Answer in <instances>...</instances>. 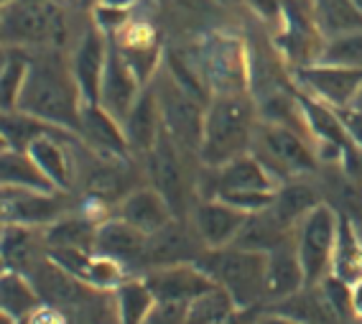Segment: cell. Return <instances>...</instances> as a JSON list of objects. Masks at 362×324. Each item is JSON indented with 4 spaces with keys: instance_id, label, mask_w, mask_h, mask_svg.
I'll return each instance as SVG.
<instances>
[{
    "instance_id": "obj_39",
    "label": "cell",
    "mask_w": 362,
    "mask_h": 324,
    "mask_svg": "<svg viewBox=\"0 0 362 324\" xmlns=\"http://www.w3.org/2000/svg\"><path fill=\"white\" fill-rule=\"evenodd\" d=\"M252 324H301L298 319H293L291 314H286V311H268L263 317H258Z\"/></svg>"
},
{
    "instance_id": "obj_34",
    "label": "cell",
    "mask_w": 362,
    "mask_h": 324,
    "mask_svg": "<svg viewBox=\"0 0 362 324\" xmlns=\"http://www.w3.org/2000/svg\"><path fill=\"white\" fill-rule=\"evenodd\" d=\"M317 62L349 66V69H362V28L360 31L339 33V36L327 39Z\"/></svg>"
},
{
    "instance_id": "obj_27",
    "label": "cell",
    "mask_w": 362,
    "mask_h": 324,
    "mask_svg": "<svg viewBox=\"0 0 362 324\" xmlns=\"http://www.w3.org/2000/svg\"><path fill=\"white\" fill-rule=\"evenodd\" d=\"M3 187L33 189V192H59L28 151L3 149Z\"/></svg>"
},
{
    "instance_id": "obj_2",
    "label": "cell",
    "mask_w": 362,
    "mask_h": 324,
    "mask_svg": "<svg viewBox=\"0 0 362 324\" xmlns=\"http://www.w3.org/2000/svg\"><path fill=\"white\" fill-rule=\"evenodd\" d=\"M258 110L245 92H217L207 103L204 138L199 158L207 169H217L252 149L258 133Z\"/></svg>"
},
{
    "instance_id": "obj_8",
    "label": "cell",
    "mask_w": 362,
    "mask_h": 324,
    "mask_svg": "<svg viewBox=\"0 0 362 324\" xmlns=\"http://www.w3.org/2000/svg\"><path fill=\"white\" fill-rule=\"evenodd\" d=\"M293 79H296L298 87H301L306 95L332 105L334 110H344V108H352L357 92H360L362 69H349V66L314 62V64L293 69Z\"/></svg>"
},
{
    "instance_id": "obj_14",
    "label": "cell",
    "mask_w": 362,
    "mask_h": 324,
    "mask_svg": "<svg viewBox=\"0 0 362 324\" xmlns=\"http://www.w3.org/2000/svg\"><path fill=\"white\" fill-rule=\"evenodd\" d=\"M146 284L151 286L156 301H171V304H192L197 296L214 289V281L202 271L199 263H176L146 271Z\"/></svg>"
},
{
    "instance_id": "obj_25",
    "label": "cell",
    "mask_w": 362,
    "mask_h": 324,
    "mask_svg": "<svg viewBox=\"0 0 362 324\" xmlns=\"http://www.w3.org/2000/svg\"><path fill=\"white\" fill-rule=\"evenodd\" d=\"M293 235H296V230H288L286 225H281L276 220V214L265 207L260 212L247 214L245 225L240 227L233 245L245 248V250H258V253H271L273 248H279L281 243L291 240Z\"/></svg>"
},
{
    "instance_id": "obj_17",
    "label": "cell",
    "mask_w": 362,
    "mask_h": 324,
    "mask_svg": "<svg viewBox=\"0 0 362 324\" xmlns=\"http://www.w3.org/2000/svg\"><path fill=\"white\" fill-rule=\"evenodd\" d=\"M79 138L87 143V149L98 154V158L128 161V156L133 154L128 146V138H125L123 123L100 105H84L82 108Z\"/></svg>"
},
{
    "instance_id": "obj_42",
    "label": "cell",
    "mask_w": 362,
    "mask_h": 324,
    "mask_svg": "<svg viewBox=\"0 0 362 324\" xmlns=\"http://www.w3.org/2000/svg\"><path fill=\"white\" fill-rule=\"evenodd\" d=\"M355 3H357V8H360V13H362V0H355Z\"/></svg>"
},
{
    "instance_id": "obj_18",
    "label": "cell",
    "mask_w": 362,
    "mask_h": 324,
    "mask_svg": "<svg viewBox=\"0 0 362 324\" xmlns=\"http://www.w3.org/2000/svg\"><path fill=\"white\" fill-rule=\"evenodd\" d=\"M265 263V301H286L306 289V273L296 250V238L273 248Z\"/></svg>"
},
{
    "instance_id": "obj_11",
    "label": "cell",
    "mask_w": 362,
    "mask_h": 324,
    "mask_svg": "<svg viewBox=\"0 0 362 324\" xmlns=\"http://www.w3.org/2000/svg\"><path fill=\"white\" fill-rule=\"evenodd\" d=\"M204 250L207 245L197 235L194 225L184 222L181 217H174L158 233L148 235V245H146L141 266L151 271V268L176 266V263H197Z\"/></svg>"
},
{
    "instance_id": "obj_37",
    "label": "cell",
    "mask_w": 362,
    "mask_h": 324,
    "mask_svg": "<svg viewBox=\"0 0 362 324\" xmlns=\"http://www.w3.org/2000/svg\"><path fill=\"white\" fill-rule=\"evenodd\" d=\"M339 115H342V123L347 128L352 143L362 149V112L355 110V108H344V110H339Z\"/></svg>"
},
{
    "instance_id": "obj_20",
    "label": "cell",
    "mask_w": 362,
    "mask_h": 324,
    "mask_svg": "<svg viewBox=\"0 0 362 324\" xmlns=\"http://www.w3.org/2000/svg\"><path fill=\"white\" fill-rule=\"evenodd\" d=\"M148 245V235L141 233L138 227L125 222L123 217H110L98 225V235H95V253L107 255L112 260H120L125 268L128 266H141L143 253Z\"/></svg>"
},
{
    "instance_id": "obj_6",
    "label": "cell",
    "mask_w": 362,
    "mask_h": 324,
    "mask_svg": "<svg viewBox=\"0 0 362 324\" xmlns=\"http://www.w3.org/2000/svg\"><path fill=\"white\" fill-rule=\"evenodd\" d=\"M158 108H161L163 130L174 138L176 146L184 149L187 154L199 156L202 138H204V115H207V103L199 100L197 95L181 87L171 71L161 77V82L153 87Z\"/></svg>"
},
{
    "instance_id": "obj_10",
    "label": "cell",
    "mask_w": 362,
    "mask_h": 324,
    "mask_svg": "<svg viewBox=\"0 0 362 324\" xmlns=\"http://www.w3.org/2000/svg\"><path fill=\"white\" fill-rule=\"evenodd\" d=\"M184 154L187 151L179 149L176 141L168 136L166 130H163V136L158 138V143H156L153 149L146 154V169H148L151 187H156L166 197L171 209L176 212V217H181V207L187 204V197H189Z\"/></svg>"
},
{
    "instance_id": "obj_9",
    "label": "cell",
    "mask_w": 362,
    "mask_h": 324,
    "mask_svg": "<svg viewBox=\"0 0 362 324\" xmlns=\"http://www.w3.org/2000/svg\"><path fill=\"white\" fill-rule=\"evenodd\" d=\"M207 171L212 174V192L207 197H220V199L243 195H276V189L281 187L279 179L252 151Z\"/></svg>"
},
{
    "instance_id": "obj_3",
    "label": "cell",
    "mask_w": 362,
    "mask_h": 324,
    "mask_svg": "<svg viewBox=\"0 0 362 324\" xmlns=\"http://www.w3.org/2000/svg\"><path fill=\"white\" fill-rule=\"evenodd\" d=\"M217 286H222L240 311L265 301V263L268 255L238 245L209 248L197 260Z\"/></svg>"
},
{
    "instance_id": "obj_33",
    "label": "cell",
    "mask_w": 362,
    "mask_h": 324,
    "mask_svg": "<svg viewBox=\"0 0 362 324\" xmlns=\"http://www.w3.org/2000/svg\"><path fill=\"white\" fill-rule=\"evenodd\" d=\"M235 311L240 309L233 296L222 286H214L187 306V324H230Z\"/></svg>"
},
{
    "instance_id": "obj_1",
    "label": "cell",
    "mask_w": 362,
    "mask_h": 324,
    "mask_svg": "<svg viewBox=\"0 0 362 324\" xmlns=\"http://www.w3.org/2000/svg\"><path fill=\"white\" fill-rule=\"evenodd\" d=\"M82 108L84 98L71 74V66H66L52 49H31V69L18 95L16 110H23L79 136Z\"/></svg>"
},
{
    "instance_id": "obj_36",
    "label": "cell",
    "mask_w": 362,
    "mask_h": 324,
    "mask_svg": "<svg viewBox=\"0 0 362 324\" xmlns=\"http://www.w3.org/2000/svg\"><path fill=\"white\" fill-rule=\"evenodd\" d=\"M21 324H71L69 317L64 314L62 306H52V304H41L39 309L33 311L26 322Z\"/></svg>"
},
{
    "instance_id": "obj_26",
    "label": "cell",
    "mask_w": 362,
    "mask_h": 324,
    "mask_svg": "<svg viewBox=\"0 0 362 324\" xmlns=\"http://www.w3.org/2000/svg\"><path fill=\"white\" fill-rule=\"evenodd\" d=\"M332 276L344 284H352L362 276V230L357 220L339 212V230L332 255Z\"/></svg>"
},
{
    "instance_id": "obj_35",
    "label": "cell",
    "mask_w": 362,
    "mask_h": 324,
    "mask_svg": "<svg viewBox=\"0 0 362 324\" xmlns=\"http://www.w3.org/2000/svg\"><path fill=\"white\" fill-rule=\"evenodd\" d=\"M189 304H171V301H156L153 311L143 324H187Z\"/></svg>"
},
{
    "instance_id": "obj_28",
    "label": "cell",
    "mask_w": 362,
    "mask_h": 324,
    "mask_svg": "<svg viewBox=\"0 0 362 324\" xmlns=\"http://www.w3.org/2000/svg\"><path fill=\"white\" fill-rule=\"evenodd\" d=\"M311 13L324 39L362 28V13L355 0H311Z\"/></svg>"
},
{
    "instance_id": "obj_24",
    "label": "cell",
    "mask_w": 362,
    "mask_h": 324,
    "mask_svg": "<svg viewBox=\"0 0 362 324\" xmlns=\"http://www.w3.org/2000/svg\"><path fill=\"white\" fill-rule=\"evenodd\" d=\"M0 304H3V319L6 322L21 324L44 304V299H41L39 289L33 286V281L26 273L6 268L3 271V286H0Z\"/></svg>"
},
{
    "instance_id": "obj_23",
    "label": "cell",
    "mask_w": 362,
    "mask_h": 324,
    "mask_svg": "<svg viewBox=\"0 0 362 324\" xmlns=\"http://www.w3.org/2000/svg\"><path fill=\"white\" fill-rule=\"evenodd\" d=\"M317 204H322L319 189L306 184L304 179H291V182H284L276 189V197H273L268 209L276 214V220L281 225H286L288 230H296L298 222L304 220Z\"/></svg>"
},
{
    "instance_id": "obj_29",
    "label": "cell",
    "mask_w": 362,
    "mask_h": 324,
    "mask_svg": "<svg viewBox=\"0 0 362 324\" xmlns=\"http://www.w3.org/2000/svg\"><path fill=\"white\" fill-rule=\"evenodd\" d=\"M100 222H92L84 214H64L49 227H44L46 248H82L95 250V235Z\"/></svg>"
},
{
    "instance_id": "obj_4",
    "label": "cell",
    "mask_w": 362,
    "mask_h": 324,
    "mask_svg": "<svg viewBox=\"0 0 362 324\" xmlns=\"http://www.w3.org/2000/svg\"><path fill=\"white\" fill-rule=\"evenodd\" d=\"M66 36L57 0H6L3 44L23 49H57Z\"/></svg>"
},
{
    "instance_id": "obj_41",
    "label": "cell",
    "mask_w": 362,
    "mask_h": 324,
    "mask_svg": "<svg viewBox=\"0 0 362 324\" xmlns=\"http://www.w3.org/2000/svg\"><path fill=\"white\" fill-rule=\"evenodd\" d=\"M352 108L362 112V87H360V92H357V98H355V103H352Z\"/></svg>"
},
{
    "instance_id": "obj_32",
    "label": "cell",
    "mask_w": 362,
    "mask_h": 324,
    "mask_svg": "<svg viewBox=\"0 0 362 324\" xmlns=\"http://www.w3.org/2000/svg\"><path fill=\"white\" fill-rule=\"evenodd\" d=\"M31 69V49L23 46H3V69H0V95H3V112L16 110L18 95L26 85Z\"/></svg>"
},
{
    "instance_id": "obj_13",
    "label": "cell",
    "mask_w": 362,
    "mask_h": 324,
    "mask_svg": "<svg viewBox=\"0 0 362 324\" xmlns=\"http://www.w3.org/2000/svg\"><path fill=\"white\" fill-rule=\"evenodd\" d=\"M66 214L64 192H33L3 187V222L44 230Z\"/></svg>"
},
{
    "instance_id": "obj_12",
    "label": "cell",
    "mask_w": 362,
    "mask_h": 324,
    "mask_svg": "<svg viewBox=\"0 0 362 324\" xmlns=\"http://www.w3.org/2000/svg\"><path fill=\"white\" fill-rule=\"evenodd\" d=\"M107 59H110V36L92 21L87 31L79 36L69 64L84 98V105H98Z\"/></svg>"
},
{
    "instance_id": "obj_22",
    "label": "cell",
    "mask_w": 362,
    "mask_h": 324,
    "mask_svg": "<svg viewBox=\"0 0 362 324\" xmlns=\"http://www.w3.org/2000/svg\"><path fill=\"white\" fill-rule=\"evenodd\" d=\"M44 258H46L44 230L39 235L36 227H26V225L3 227V260H6V268L21 271L28 276Z\"/></svg>"
},
{
    "instance_id": "obj_5",
    "label": "cell",
    "mask_w": 362,
    "mask_h": 324,
    "mask_svg": "<svg viewBox=\"0 0 362 324\" xmlns=\"http://www.w3.org/2000/svg\"><path fill=\"white\" fill-rule=\"evenodd\" d=\"M250 151L281 184L291 179H304L317 171L319 156L314 143H309L296 128H288V125L260 123Z\"/></svg>"
},
{
    "instance_id": "obj_15",
    "label": "cell",
    "mask_w": 362,
    "mask_h": 324,
    "mask_svg": "<svg viewBox=\"0 0 362 324\" xmlns=\"http://www.w3.org/2000/svg\"><path fill=\"white\" fill-rule=\"evenodd\" d=\"M247 212L222 202L220 197H204L192 207L189 222L194 225L202 243L209 248H227L238 238L240 227L245 225Z\"/></svg>"
},
{
    "instance_id": "obj_31",
    "label": "cell",
    "mask_w": 362,
    "mask_h": 324,
    "mask_svg": "<svg viewBox=\"0 0 362 324\" xmlns=\"http://www.w3.org/2000/svg\"><path fill=\"white\" fill-rule=\"evenodd\" d=\"M54 130H64L57 128V125L46 123L41 117H33L23 110H6L3 112V149H13V151H28L33 141H39L46 133H54ZM71 133V130H69Z\"/></svg>"
},
{
    "instance_id": "obj_16",
    "label": "cell",
    "mask_w": 362,
    "mask_h": 324,
    "mask_svg": "<svg viewBox=\"0 0 362 324\" xmlns=\"http://www.w3.org/2000/svg\"><path fill=\"white\" fill-rule=\"evenodd\" d=\"M141 92L143 82L138 79L133 66L128 64V59L117 52V46L110 39V59H107V69H105L98 105L123 123L128 112L133 110L136 100L141 98Z\"/></svg>"
},
{
    "instance_id": "obj_40",
    "label": "cell",
    "mask_w": 362,
    "mask_h": 324,
    "mask_svg": "<svg viewBox=\"0 0 362 324\" xmlns=\"http://www.w3.org/2000/svg\"><path fill=\"white\" fill-rule=\"evenodd\" d=\"M138 0H100V6H107V8H117V11H130V8L136 6Z\"/></svg>"
},
{
    "instance_id": "obj_21",
    "label": "cell",
    "mask_w": 362,
    "mask_h": 324,
    "mask_svg": "<svg viewBox=\"0 0 362 324\" xmlns=\"http://www.w3.org/2000/svg\"><path fill=\"white\" fill-rule=\"evenodd\" d=\"M123 128L133 154L146 156L158 143V138L163 136V117L153 87H143L141 98L123 120Z\"/></svg>"
},
{
    "instance_id": "obj_19",
    "label": "cell",
    "mask_w": 362,
    "mask_h": 324,
    "mask_svg": "<svg viewBox=\"0 0 362 324\" xmlns=\"http://www.w3.org/2000/svg\"><path fill=\"white\" fill-rule=\"evenodd\" d=\"M117 217H123L125 222L138 227L141 233L153 235L174 220L176 212L171 209L166 197L148 184V187L130 189L128 195L120 199V204H117Z\"/></svg>"
},
{
    "instance_id": "obj_30",
    "label": "cell",
    "mask_w": 362,
    "mask_h": 324,
    "mask_svg": "<svg viewBox=\"0 0 362 324\" xmlns=\"http://www.w3.org/2000/svg\"><path fill=\"white\" fill-rule=\"evenodd\" d=\"M117 324H143L156 306V296L146 279H128L112 291Z\"/></svg>"
},
{
    "instance_id": "obj_38",
    "label": "cell",
    "mask_w": 362,
    "mask_h": 324,
    "mask_svg": "<svg viewBox=\"0 0 362 324\" xmlns=\"http://www.w3.org/2000/svg\"><path fill=\"white\" fill-rule=\"evenodd\" d=\"M349 306H352V317L362 322V276L349 284Z\"/></svg>"
},
{
    "instance_id": "obj_7",
    "label": "cell",
    "mask_w": 362,
    "mask_h": 324,
    "mask_svg": "<svg viewBox=\"0 0 362 324\" xmlns=\"http://www.w3.org/2000/svg\"><path fill=\"white\" fill-rule=\"evenodd\" d=\"M339 230V212L332 204L322 202L306 214L296 227V250L306 273V286L322 284L332 276V255Z\"/></svg>"
}]
</instances>
